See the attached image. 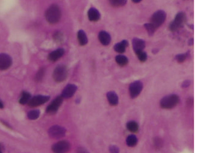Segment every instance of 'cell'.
Wrapping results in <instances>:
<instances>
[{
	"instance_id": "1",
	"label": "cell",
	"mask_w": 197,
	"mask_h": 153,
	"mask_svg": "<svg viewBox=\"0 0 197 153\" xmlns=\"http://www.w3.org/2000/svg\"><path fill=\"white\" fill-rule=\"evenodd\" d=\"M46 21L50 24L57 23L61 18V10L59 6L53 4L49 7L45 12Z\"/></svg>"
},
{
	"instance_id": "2",
	"label": "cell",
	"mask_w": 197,
	"mask_h": 153,
	"mask_svg": "<svg viewBox=\"0 0 197 153\" xmlns=\"http://www.w3.org/2000/svg\"><path fill=\"white\" fill-rule=\"evenodd\" d=\"M180 98L176 94H171L163 97L160 102L162 108L165 109H171L175 107L179 103Z\"/></svg>"
},
{
	"instance_id": "3",
	"label": "cell",
	"mask_w": 197,
	"mask_h": 153,
	"mask_svg": "<svg viewBox=\"0 0 197 153\" xmlns=\"http://www.w3.org/2000/svg\"><path fill=\"white\" fill-rule=\"evenodd\" d=\"M186 21V15L183 12L178 13L173 21H172L169 26V29L172 32H175L182 28Z\"/></svg>"
},
{
	"instance_id": "4",
	"label": "cell",
	"mask_w": 197,
	"mask_h": 153,
	"mask_svg": "<svg viewBox=\"0 0 197 153\" xmlns=\"http://www.w3.org/2000/svg\"><path fill=\"white\" fill-rule=\"evenodd\" d=\"M68 76V69L66 66L60 65L57 66L53 72V79L58 83L65 81Z\"/></svg>"
},
{
	"instance_id": "5",
	"label": "cell",
	"mask_w": 197,
	"mask_h": 153,
	"mask_svg": "<svg viewBox=\"0 0 197 153\" xmlns=\"http://www.w3.org/2000/svg\"><path fill=\"white\" fill-rule=\"evenodd\" d=\"M166 18V14L163 10L156 12L151 18V22L154 26L158 29L164 23Z\"/></svg>"
},
{
	"instance_id": "6",
	"label": "cell",
	"mask_w": 197,
	"mask_h": 153,
	"mask_svg": "<svg viewBox=\"0 0 197 153\" xmlns=\"http://www.w3.org/2000/svg\"><path fill=\"white\" fill-rule=\"evenodd\" d=\"M66 129L64 127L55 125L52 126L48 130V135L53 139H60L63 138L66 135Z\"/></svg>"
},
{
	"instance_id": "7",
	"label": "cell",
	"mask_w": 197,
	"mask_h": 153,
	"mask_svg": "<svg viewBox=\"0 0 197 153\" xmlns=\"http://www.w3.org/2000/svg\"><path fill=\"white\" fill-rule=\"evenodd\" d=\"M71 149V144L67 140H61L52 146V150L54 153H66Z\"/></svg>"
},
{
	"instance_id": "8",
	"label": "cell",
	"mask_w": 197,
	"mask_h": 153,
	"mask_svg": "<svg viewBox=\"0 0 197 153\" xmlns=\"http://www.w3.org/2000/svg\"><path fill=\"white\" fill-rule=\"evenodd\" d=\"M143 89V83L140 81H135L129 86V92L132 98H136L139 95Z\"/></svg>"
},
{
	"instance_id": "9",
	"label": "cell",
	"mask_w": 197,
	"mask_h": 153,
	"mask_svg": "<svg viewBox=\"0 0 197 153\" xmlns=\"http://www.w3.org/2000/svg\"><path fill=\"white\" fill-rule=\"evenodd\" d=\"M63 99L62 96H59L56 97L46 108V112L49 114H54L59 110V107L63 103Z\"/></svg>"
},
{
	"instance_id": "10",
	"label": "cell",
	"mask_w": 197,
	"mask_h": 153,
	"mask_svg": "<svg viewBox=\"0 0 197 153\" xmlns=\"http://www.w3.org/2000/svg\"><path fill=\"white\" fill-rule=\"evenodd\" d=\"M49 99H50V96H48L37 95L30 99L28 103V104L30 107H37L46 103Z\"/></svg>"
},
{
	"instance_id": "11",
	"label": "cell",
	"mask_w": 197,
	"mask_h": 153,
	"mask_svg": "<svg viewBox=\"0 0 197 153\" xmlns=\"http://www.w3.org/2000/svg\"><path fill=\"white\" fill-rule=\"evenodd\" d=\"M12 63V58L8 54H0V70H6Z\"/></svg>"
},
{
	"instance_id": "12",
	"label": "cell",
	"mask_w": 197,
	"mask_h": 153,
	"mask_svg": "<svg viewBox=\"0 0 197 153\" xmlns=\"http://www.w3.org/2000/svg\"><path fill=\"white\" fill-rule=\"evenodd\" d=\"M77 90V87L76 85L73 84H69L63 90L61 96L63 98H70L75 94Z\"/></svg>"
},
{
	"instance_id": "13",
	"label": "cell",
	"mask_w": 197,
	"mask_h": 153,
	"mask_svg": "<svg viewBox=\"0 0 197 153\" xmlns=\"http://www.w3.org/2000/svg\"><path fill=\"white\" fill-rule=\"evenodd\" d=\"M133 48L135 53L143 51L145 47V42L143 39L139 38H134L132 41Z\"/></svg>"
},
{
	"instance_id": "14",
	"label": "cell",
	"mask_w": 197,
	"mask_h": 153,
	"mask_svg": "<svg viewBox=\"0 0 197 153\" xmlns=\"http://www.w3.org/2000/svg\"><path fill=\"white\" fill-rule=\"evenodd\" d=\"M64 54L65 49L63 48H59L49 54L48 59L51 62H55L59 59L60 57H62Z\"/></svg>"
},
{
	"instance_id": "15",
	"label": "cell",
	"mask_w": 197,
	"mask_h": 153,
	"mask_svg": "<svg viewBox=\"0 0 197 153\" xmlns=\"http://www.w3.org/2000/svg\"><path fill=\"white\" fill-rule=\"evenodd\" d=\"M87 16L89 19L92 22H96L99 21L101 18V14L96 9L92 7L87 12Z\"/></svg>"
},
{
	"instance_id": "16",
	"label": "cell",
	"mask_w": 197,
	"mask_h": 153,
	"mask_svg": "<svg viewBox=\"0 0 197 153\" xmlns=\"http://www.w3.org/2000/svg\"><path fill=\"white\" fill-rule=\"evenodd\" d=\"M98 39L99 40L104 46L109 45L111 42V36L110 35L105 31H101L98 35Z\"/></svg>"
},
{
	"instance_id": "17",
	"label": "cell",
	"mask_w": 197,
	"mask_h": 153,
	"mask_svg": "<svg viewBox=\"0 0 197 153\" xmlns=\"http://www.w3.org/2000/svg\"><path fill=\"white\" fill-rule=\"evenodd\" d=\"M128 46H129L128 41L127 40H123L121 42L116 43L113 48L116 52L122 54L124 53L126 51V48Z\"/></svg>"
},
{
	"instance_id": "18",
	"label": "cell",
	"mask_w": 197,
	"mask_h": 153,
	"mask_svg": "<svg viewBox=\"0 0 197 153\" xmlns=\"http://www.w3.org/2000/svg\"><path fill=\"white\" fill-rule=\"evenodd\" d=\"M107 98L109 103L112 106H116L118 104V96L113 91H110L107 93Z\"/></svg>"
},
{
	"instance_id": "19",
	"label": "cell",
	"mask_w": 197,
	"mask_h": 153,
	"mask_svg": "<svg viewBox=\"0 0 197 153\" xmlns=\"http://www.w3.org/2000/svg\"><path fill=\"white\" fill-rule=\"evenodd\" d=\"M77 38L80 45H86L88 42V39L85 32L83 30H79L77 33Z\"/></svg>"
},
{
	"instance_id": "20",
	"label": "cell",
	"mask_w": 197,
	"mask_h": 153,
	"mask_svg": "<svg viewBox=\"0 0 197 153\" xmlns=\"http://www.w3.org/2000/svg\"><path fill=\"white\" fill-rule=\"evenodd\" d=\"M115 60L116 63L118 64V65L121 66H124L127 65L129 63L128 58L126 56L121 54H119L116 56L115 57Z\"/></svg>"
},
{
	"instance_id": "21",
	"label": "cell",
	"mask_w": 197,
	"mask_h": 153,
	"mask_svg": "<svg viewBox=\"0 0 197 153\" xmlns=\"http://www.w3.org/2000/svg\"><path fill=\"white\" fill-rule=\"evenodd\" d=\"M127 129L132 133H136L139 130V125L136 122L131 121L127 123Z\"/></svg>"
},
{
	"instance_id": "22",
	"label": "cell",
	"mask_w": 197,
	"mask_h": 153,
	"mask_svg": "<svg viewBox=\"0 0 197 153\" xmlns=\"http://www.w3.org/2000/svg\"><path fill=\"white\" fill-rule=\"evenodd\" d=\"M31 99V95L30 93L26 91H24L22 93L21 97L19 99V103L24 105L29 103V101Z\"/></svg>"
},
{
	"instance_id": "23",
	"label": "cell",
	"mask_w": 197,
	"mask_h": 153,
	"mask_svg": "<svg viewBox=\"0 0 197 153\" xmlns=\"http://www.w3.org/2000/svg\"><path fill=\"white\" fill-rule=\"evenodd\" d=\"M126 143L129 146L133 147L137 143V138L135 135H131L127 137L126 139Z\"/></svg>"
},
{
	"instance_id": "24",
	"label": "cell",
	"mask_w": 197,
	"mask_h": 153,
	"mask_svg": "<svg viewBox=\"0 0 197 153\" xmlns=\"http://www.w3.org/2000/svg\"><path fill=\"white\" fill-rule=\"evenodd\" d=\"M110 4L114 7H120L126 5L127 0H109Z\"/></svg>"
},
{
	"instance_id": "25",
	"label": "cell",
	"mask_w": 197,
	"mask_h": 153,
	"mask_svg": "<svg viewBox=\"0 0 197 153\" xmlns=\"http://www.w3.org/2000/svg\"><path fill=\"white\" fill-rule=\"evenodd\" d=\"M144 27L145 30H146L147 33L148 35L151 36H153L155 32L156 31V28L154 26V25L151 23H146L144 24Z\"/></svg>"
},
{
	"instance_id": "26",
	"label": "cell",
	"mask_w": 197,
	"mask_h": 153,
	"mask_svg": "<svg viewBox=\"0 0 197 153\" xmlns=\"http://www.w3.org/2000/svg\"><path fill=\"white\" fill-rule=\"evenodd\" d=\"M40 113V112L39 110H33L30 111L28 113L27 116H28V118L30 120H36L39 117Z\"/></svg>"
},
{
	"instance_id": "27",
	"label": "cell",
	"mask_w": 197,
	"mask_h": 153,
	"mask_svg": "<svg viewBox=\"0 0 197 153\" xmlns=\"http://www.w3.org/2000/svg\"><path fill=\"white\" fill-rule=\"evenodd\" d=\"M189 53V52L183 53V54H179L176 55V60L179 62V63H183L184 62L186 59L187 58Z\"/></svg>"
},
{
	"instance_id": "28",
	"label": "cell",
	"mask_w": 197,
	"mask_h": 153,
	"mask_svg": "<svg viewBox=\"0 0 197 153\" xmlns=\"http://www.w3.org/2000/svg\"><path fill=\"white\" fill-rule=\"evenodd\" d=\"M45 69L44 68H40L36 74V80L37 82H40L43 79V76H45Z\"/></svg>"
},
{
	"instance_id": "29",
	"label": "cell",
	"mask_w": 197,
	"mask_h": 153,
	"mask_svg": "<svg viewBox=\"0 0 197 153\" xmlns=\"http://www.w3.org/2000/svg\"><path fill=\"white\" fill-rule=\"evenodd\" d=\"M137 58L139 60L142 62H145L147 60V54L146 53L143 51H139L136 53Z\"/></svg>"
},
{
	"instance_id": "30",
	"label": "cell",
	"mask_w": 197,
	"mask_h": 153,
	"mask_svg": "<svg viewBox=\"0 0 197 153\" xmlns=\"http://www.w3.org/2000/svg\"><path fill=\"white\" fill-rule=\"evenodd\" d=\"M53 38H54V40L56 42H61L62 41H63V34L61 32H56L54 35Z\"/></svg>"
},
{
	"instance_id": "31",
	"label": "cell",
	"mask_w": 197,
	"mask_h": 153,
	"mask_svg": "<svg viewBox=\"0 0 197 153\" xmlns=\"http://www.w3.org/2000/svg\"><path fill=\"white\" fill-rule=\"evenodd\" d=\"M154 145L157 149H160L163 146V142L160 138H156L154 140Z\"/></svg>"
},
{
	"instance_id": "32",
	"label": "cell",
	"mask_w": 197,
	"mask_h": 153,
	"mask_svg": "<svg viewBox=\"0 0 197 153\" xmlns=\"http://www.w3.org/2000/svg\"><path fill=\"white\" fill-rule=\"evenodd\" d=\"M109 151H110V153H119V149L116 145H111L109 147Z\"/></svg>"
},
{
	"instance_id": "33",
	"label": "cell",
	"mask_w": 197,
	"mask_h": 153,
	"mask_svg": "<svg viewBox=\"0 0 197 153\" xmlns=\"http://www.w3.org/2000/svg\"><path fill=\"white\" fill-rule=\"evenodd\" d=\"M77 153H89L88 151L83 147H80L77 150Z\"/></svg>"
},
{
	"instance_id": "34",
	"label": "cell",
	"mask_w": 197,
	"mask_h": 153,
	"mask_svg": "<svg viewBox=\"0 0 197 153\" xmlns=\"http://www.w3.org/2000/svg\"><path fill=\"white\" fill-rule=\"evenodd\" d=\"M190 82L189 80H186L182 83V86L183 88H186L189 87L190 86Z\"/></svg>"
},
{
	"instance_id": "35",
	"label": "cell",
	"mask_w": 197,
	"mask_h": 153,
	"mask_svg": "<svg viewBox=\"0 0 197 153\" xmlns=\"http://www.w3.org/2000/svg\"><path fill=\"white\" fill-rule=\"evenodd\" d=\"M3 108H4V105L3 102L0 100V109H3Z\"/></svg>"
},
{
	"instance_id": "36",
	"label": "cell",
	"mask_w": 197,
	"mask_h": 153,
	"mask_svg": "<svg viewBox=\"0 0 197 153\" xmlns=\"http://www.w3.org/2000/svg\"><path fill=\"white\" fill-rule=\"evenodd\" d=\"M142 1V0H132V1L135 3H140V1Z\"/></svg>"
},
{
	"instance_id": "37",
	"label": "cell",
	"mask_w": 197,
	"mask_h": 153,
	"mask_svg": "<svg viewBox=\"0 0 197 153\" xmlns=\"http://www.w3.org/2000/svg\"><path fill=\"white\" fill-rule=\"evenodd\" d=\"M0 153H3L2 149H1V145H0Z\"/></svg>"
}]
</instances>
